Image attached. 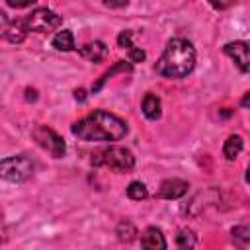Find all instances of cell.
I'll use <instances>...</instances> for the list:
<instances>
[{"label":"cell","mask_w":250,"mask_h":250,"mask_svg":"<svg viewBox=\"0 0 250 250\" xmlns=\"http://www.w3.org/2000/svg\"><path fill=\"white\" fill-rule=\"evenodd\" d=\"M72 135L86 143H111L121 141L127 135V123L105 109H94L92 113L84 115L70 127Z\"/></svg>","instance_id":"6da1fadb"},{"label":"cell","mask_w":250,"mask_h":250,"mask_svg":"<svg viewBox=\"0 0 250 250\" xmlns=\"http://www.w3.org/2000/svg\"><path fill=\"white\" fill-rule=\"evenodd\" d=\"M193 68H195V49L184 37L170 39L156 61V72L164 78H184Z\"/></svg>","instance_id":"7a4b0ae2"},{"label":"cell","mask_w":250,"mask_h":250,"mask_svg":"<svg viewBox=\"0 0 250 250\" xmlns=\"http://www.w3.org/2000/svg\"><path fill=\"white\" fill-rule=\"evenodd\" d=\"M92 164L94 166H105L113 172H131L135 166V156L129 148L109 145L96 154H92Z\"/></svg>","instance_id":"3957f363"},{"label":"cell","mask_w":250,"mask_h":250,"mask_svg":"<svg viewBox=\"0 0 250 250\" xmlns=\"http://www.w3.org/2000/svg\"><path fill=\"white\" fill-rule=\"evenodd\" d=\"M21 23L27 33H51L61 27L62 18L47 6H37L21 18Z\"/></svg>","instance_id":"277c9868"},{"label":"cell","mask_w":250,"mask_h":250,"mask_svg":"<svg viewBox=\"0 0 250 250\" xmlns=\"http://www.w3.org/2000/svg\"><path fill=\"white\" fill-rule=\"evenodd\" d=\"M35 172V164L29 156L25 154H14L8 158L0 160V180L12 182V184H21L29 180Z\"/></svg>","instance_id":"5b68a950"},{"label":"cell","mask_w":250,"mask_h":250,"mask_svg":"<svg viewBox=\"0 0 250 250\" xmlns=\"http://www.w3.org/2000/svg\"><path fill=\"white\" fill-rule=\"evenodd\" d=\"M31 137H33V141H35L43 150H47L53 158H62V156H64V152H66V143H64V139H62L55 129H51V127H47V125H37V127H33Z\"/></svg>","instance_id":"8992f818"},{"label":"cell","mask_w":250,"mask_h":250,"mask_svg":"<svg viewBox=\"0 0 250 250\" xmlns=\"http://www.w3.org/2000/svg\"><path fill=\"white\" fill-rule=\"evenodd\" d=\"M27 37V31L21 23V18H10L4 10H0V39H6L10 43H23Z\"/></svg>","instance_id":"52a82bcc"},{"label":"cell","mask_w":250,"mask_h":250,"mask_svg":"<svg viewBox=\"0 0 250 250\" xmlns=\"http://www.w3.org/2000/svg\"><path fill=\"white\" fill-rule=\"evenodd\" d=\"M223 53L234 61V64L238 66V70L242 74H246L250 70V49H248L246 41H229V43H225Z\"/></svg>","instance_id":"ba28073f"},{"label":"cell","mask_w":250,"mask_h":250,"mask_svg":"<svg viewBox=\"0 0 250 250\" xmlns=\"http://www.w3.org/2000/svg\"><path fill=\"white\" fill-rule=\"evenodd\" d=\"M188 188H189V184L186 180H182V178H168V180H164L160 184V189H158L156 195L162 197V199H180L182 195L188 193Z\"/></svg>","instance_id":"9c48e42d"},{"label":"cell","mask_w":250,"mask_h":250,"mask_svg":"<svg viewBox=\"0 0 250 250\" xmlns=\"http://www.w3.org/2000/svg\"><path fill=\"white\" fill-rule=\"evenodd\" d=\"M141 248L143 250H168V242L158 227H146L141 232Z\"/></svg>","instance_id":"30bf717a"},{"label":"cell","mask_w":250,"mask_h":250,"mask_svg":"<svg viewBox=\"0 0 250 250\" xmlns=\"http://www.w3.org/2000/svg\"><path fill=\"white\" fill-rule=\"evenodd\" d=\"M78 55L90 62H102L107 57V45L104 41H90L78 49Z\"/></svg>","instance_id":"8fae6325"},{"label":"cell","mask_w":250,"mask_h":250,"mask_svg":"<svg viewBox=\"0 0 250 250\" xmlns=\"http://www.w3.org/2000/svg\"><path fill=\"white\" fill-rule=\"evenodd\" d=\"M141 111H143V115H145L148 121L160 119V115H162L160 98H158L156 94H152V92L145 94V98H143V102H141Z\"/></svg>","instance_id":"7c38bea8"},{"label":"cell","mask_w":250,"mask_h":250,"mask_svg":"<svg viewBox=\"0 0 250 250\" xmlns=\"http://www.w3.org/2000/svg\"><path fill=\"white\" fill-rule=\"evenodd\" d=\"M133 70V64L129 62V61H117V62H113V66L109 68V70H105L100 78H98V82L92 86V92L96 94V92H100L102 90V86L111 78V76H115L117 72H131Z\"/></svg>","instance_id":"4fadbf2b"},{"label":"cell","mask_w":250,"mask_h":250,"mask_svg":"<svg viewBox=\"0 0 250 250\" xmlns=\"http://www.w3.org/2000/svg\"><path fill=\"white\" fill-rule=\"evenodd\" d=\"M51 45L57 49V51H74L76 49V43H74V35L70 29H61L53 35L51 39Z\"/></svg>","instance_id":"5bb4252c"},{"label":"cell","mask_w":250,"mask_h":250,"mask_svg":"<svg viewBox=\"0 0 250 250\" xmlns=\"http://www.w3.org/2000/svg\"><path fill=\"white\" fill-rule=\"evenodd\" d=\"M244 148V141L240 135H229L227 141L223 143V156L227 160H234Z\"/></svg>","instance_id":"9a60e30c"},{"label":"cell","mask_w":250,"mask_h":250,"mask_svg":"<svg viewBox=\"0 0 250 250\" xmlns=\"http://www.w3.org/2000/svg\"><path fill=\"white\" fill-rule=\"evenodd\" d=\"M115 234H117V238H119L121 242L129 244V242H133V240L137 238V227L133 225V221L121 219V221L117 223V227H115Z\"/></svg>","instance_id":"2e32d148"},{"label":"cell","mask_w":250,"mask_h":250,"mask_svg":"<svg viewBox=\"0 0 250 250\" xmlns=\"http://www.w3.org/2000/svg\"><path fill=\"white\" fill-rule=\"evenodd\" d=\"M197 242V236L191 229H180L176 232V250H193Z\"/></svg>","instance_id":"e0dca14e"},{"label":"cell","mask_w":250,"mask_h":250,"mask_svg":"<svg viewBox=\"0 0 250 250\" xmlns=\"http://www.w3.org/2000/svg\"><path fill=\"white\" fill-rule=\"evenodd\" d=\"M230 238L238 250H246L250 242V229L246 225H236L230 229Z\"/></svg>","instance_id":"ac0fdd59"},{"label":"cell","mask_w":250,"mask_h":250,"mask_svg":"<svg viewBox=\"0 0 250 250\" xmlns=\"http://www.w3.org/2000/svg\"><path fill=\"white\" fill-rule=\"evenodd\" d=\"M127 197L133 199V201H143V199L148 197V189H146V186H145L143 182L133 180V182L127 186Z\"/></svg>","instance_id":"d6986e66"},{"label":"cell","mask_w":250,"mask_h":250,"mask_svg":"<svg viewBox=\"0 0 250 250\" xmlns=\"http://www.w3.org/2000/svg\"><path fill=\"white\" fill-rule=\"evenodd\" d=\"M131 39H133V31H131V29H123V31H121V33L117 35V45L129 51L131 47H135Z\"/></svg>","instance_id":"ffe728a7"},{"label":"cell","mask_w":250,"mask_h":250,"mask_svg":"<svg viewBox=\"0 0 250 250\" xmlns=\"http://www.w3.org/2000/svg\"><path fill=\"white\" fill-rule=\"evenodd\" d=\"M145 57H146V53L143 51V49H139V47H131L129 49V62L131 64H135V62H143L145 61Z\"/></svg>","instance_id":"44dd1931"},{"label":"cell","mask_w":250,"mask_h":250,"mask_svg":"<svg viewBox=\"0 0 250 250\" xmlns=\"http://www.w3.org/2000/svg\"><path fill=\"white\" fill-rule=\"evenodd\" d=\"M33 4H35L33 0H29V2H12V0H8V6H12V8H29Z\"/></svg>","instance_id":"7402d4cb"},{"label":"cell","mask_w":250,"mask_h":250,"mask_svg":"<svg viewBox=\"0 0 250 250\" xmlns=\"http://www.w3.org/2000/svg\"><path fill=\"white\" fill-rule=\"evenodd\" d=\"M4 238H6V223H4V215L0 211V244L4 242Z\"/></svg>","instance_id":"603a6c76"},{"label":"cell","mask_w":250,"mask_h":250,"mask_svg":"<svg viewBox=\"0 0 250 250\" xmlns=\"http://www.w3.org/2000/svg\"><path fill=\"white\" fill-rule=\"evenodd\" d=\"M74 100L80 102V104L86 102V90H82V88L80 90H74Z\"/></svg>","instance_id":"cb8c5ba5"},{"label":"cell","mask_w":250,"mask_h":250,"mask_svg":"<svg viewBox=\"0 0 250 250\" xmlns=\"http://www.w3.org/2000/svg\"><path fill=\"white\" fill-rule=\"evenodd\" d=\"M107 8H125L127 6V0H123V2H104Z\"/></svg>","instance_id":"d4e9b609"},{"label":"cell","mask_w":250,"mask_h":250,"mask_svg":"<svg viewBox=\"0 0 250 250\" xmlns=\"http://www.w3.org/2000/svg\"><path fill=\"white\" fill-rule=\"evenodd\" d=\"M248 100H250V94L246 92L244 98H242V102H240V105H242V107H248Z\"/></svg>","instance_id":"484cf974"}]
</instances>
